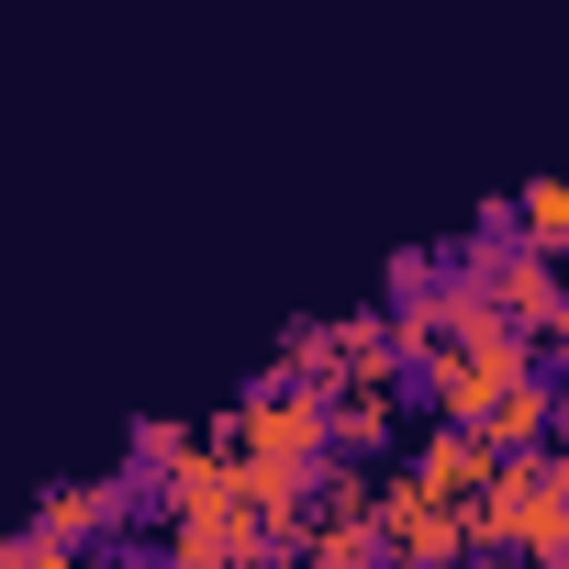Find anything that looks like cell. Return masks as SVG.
Returning <instances> with one entry per match:
<instances>
[{
  "mask_svg": "<svg viewBox=\"0 0 569 569\" xmlns=\"http://www.w3.org/2000/svg\"><path fill=\"white\" fill-rule=\"evenodd\" d=\"M491 469H502V447H491L480 425H447V413H425V425H413V458H402V480H413V491H436V502H469Z\"/></svg>",
  "mask_w": 569,
  "mask_h": 569,
  "instance_id": "cell-6",
  "label": "cell"
},
{
  "mask_svg": "<svg viewBox=\"0 0 569 569\" xmlns=\"http://www.w3.org/2000/svg\"><path fill=\"white\" fill-rule=\"evenodd\" d=\"M547 436L569 447V369H558V402H547Z\"/></svg>",
  "mask_w": 569,
  "mask_h": 569,
  "instance_id": "cell-13",
  "label": "cell"
},
{
  "mask_svg": "<svg viewBox=\"0 0 569 569\" xmlns=\"http://www.w3.org/2000/svg\"><path fill=\"white\" fill-rule=\"evenodd\" d=\"M425 369V413H447V425H480L513 380H536L547 369V347L525 336V325H480V336H447V347H425L413 358Z\"/></svg>",
  "mask_w": 569,
  "mask_h": 569,
  "instance_id": "cell-2",
  "label": "cell"
},
{
  "mask_svg": "<svg viewBox=\"0 0 569 569\" xmlns=\"http://www.w3.org/2000/svg\"><path fill=\"white\" fill-rule=\"evenodd\" d=\"M458 513H469V558H536V569H569V447H558V436L502 447V469H491Z\"/></svg>",
  "mask_w": 569,
  "mask_h": 569,
  "instance_id": "cell-1",
  "label": "cell"
},
{
  "mask_svg": "<svg viewBox=\"0 0 569 569\" xmlns=\"http://www.w3.org/2000/svg\"><path fill=\"white\" fill-rule=\"evenodd\" d=\"M134 491H146V480H57V491L34 502V525H46L57 547H90V536H112V525L134 513Z\"/></svg>",
  "mask_w": 569,
  "mask_h": 569,
  "instance_id": "cell-8",
  "label": "cell"
},
{
  "mask_svg": "<svg viewBox=\"0 0 569 569\" xmlns=\"http://www.w3.org/2000/svg\"><path fill=\"white\" fill-rule=\"evenodd\" d=\"M190 436H201V425H134V480H157V469H168Z\"/></svg>",
  "mask_w": 569,
  "mask_h": 569,
  "instance_id": "cell-12",
  "label": "cell"
},
{
  "mask_svg": "<svg viewBox=\"0 0 569 569\" xmlns=\"http://www.w3.org/2000/svg\"><path fill=\"white\" fill-rule=\"evenodd\" d=\"M291 547H302L313 569H369V558H380V525H369V513H358V525H302Z\"/></svg>",
  "mask_w": 569,
  "mask_h": 569,
  "instance_id": "cell-11",
  "label": "cell"
},
{
  "mask_svg": "<svg viewBox=\"0 0 569 569\" xmlns=\"http://www.w3.org/2000/svg\"><path fill=\"white\" fill-rule=\"evenodd\" d=\"M402 436V380H347L325 391V458H380Z\"/></svg>",
  "mask_w": 569,
  "mask_h": 569,
  "instance_id": "cell-7",
  "label": "cell"
},
{
  "mask_svg": "<svg viewBox=\"0 0 569 569\" xmlns=\"http://www.w3.org/2000/svg\"><path fill=\"white\" fill-rule=\"evenodd\" d=\"M369 525H380V558H402V569H458V558H469V513L436 502V491H413L402 469H380Z\"/></svg>",
  "mask_w": 569,
  "mask_h": 569,
  "instance_id": "cell-4",
  "label": "cell"
},
{
  "mask_svg": "<svg viewBox=\"0 0 569 569\" xmlns=\"http://www.w3.org/2000/svg\"><path fill=\"white\" fill-rule=\"evenodd\" d=\"M491 234H525V246H569V168H547V179H525L513 201H491Z\"/></svg>",
  "mask_w": 569,
  "mask_h": 569,
  "instance_id": "cell-9",
  "label": "cell"
},
{
  "mask_svg": "<svg viewBox=\"0 0 569 569\" xmlns=\"http://www.w3.org/2000/svg\"><path fill=\"white\" fill-rule=\"evenodd\" d=\"M547 402H558V380L536 369V380H513V391L480 413V436H491V447H536V436H547Z\"/></svg>",
  "mask_w": 569,
  "mask_h": 569,
  "instance_id": "cell-10",
  "label": "cell"
},
{
  "mask_svg": "<svg viewBox=\"0 0 569 569\" xmlns=\"http://www.w3.org/2000/svg\"><path fill=\"white\" fill-rule=\"evenodd\" d=\"M257 380H313V391H347V380H402V336L391 313H336V325H291L279 358Z\"/></svg>",
  "mask_w": 569,
  "mask_h": 569,
  "instance_id": "cell-3",
  "label": "cell"
},
{
  "mask_svg": "<svg viewBox=\"0 0 569 569\" xmlns=\"http://www.w3.org/2000/svg\"><path fill=\"white\" fill-rule=\"evenodd\" d=\"M469 279L491 291V313H502V325H525V336H547V325H558V257H547V246L491 234V246L469 257Z\"/></svg>",
  "mask_w": 569,
  "mask_h": 569,
  "instance_id": "cell-5",
  "label": "cell"
}]
</instances>
